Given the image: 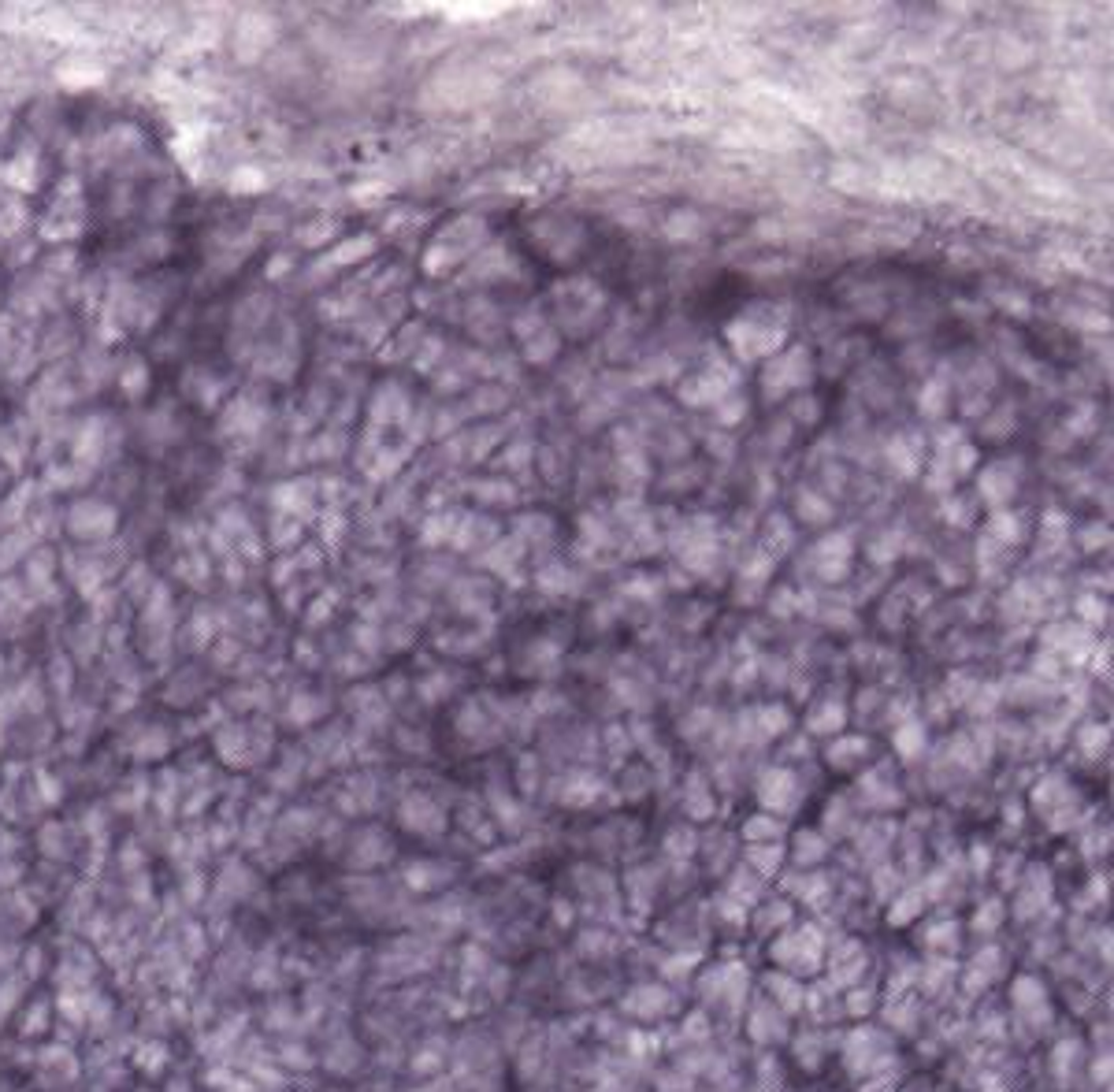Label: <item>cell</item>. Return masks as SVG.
<instances>
[{"instance_id": "6da1fadb", "label": "cell", "mask_w": 1114, "mask_h": 1092, "mask_svg": "<svg viewBox=\"0 0 1114 1092\" xmlns=\"http://www.w3.org/2000/svg\"><path fill=\"white\" fill-rule=\"evenodd\" d=\"M825 948H829V940H825V933L814 926V922L787 926L773 936L769 963H777V970H784V974L807 981V977H814L825 966Z\"/></svg>"}, {"instance_id": "7a4b0ae2", "label": "cell", "mask_w": 1114, "mask_h": 1092, "mask_svg": "<svg viewBox=\"0 0 1114 1092\" xmlns=\"http://www.w3.org/2000/svg\"><path fill=\"white\" fill-rule=\"evenodd\" d=\"M803 799H807V788H803V781H799L795 769H787V765H773V769L761 773L758 803L765 814L784 818V814H791V810L799 807Z\"/></svg>"}, {"instance_id": "3957f363", "label": "cell", "mask_w": 1114, "mask_h": 1092, "mask_svg": "<svg viewBox=\"0 0 1114 1092\" xmlns=\"http://www.w3.org/2000/svg\"><path fill=\"white\" fill-rule=\"evenodd\" d=\"M807 383H810V354L795 346L791 354L773 357V364L765 368L761 387H765V398H784V394H791V390H803Z\"/></svg>"}, {"instance_id": "277c9868", "label": "cell", "mask_w": 1114, "mask_h": 1092, "mask_svg": "<svg viewBox=\"0 0 1114 1092\" xmlns=\"http://www.w3.org/2000/svg\"><path fill=\"white\" fill-rule=\"evenodd\" d=\"M116 521L119 513L108 505V502H78L71 513H68V528H71V535H78V539H108L112 532H116Z\"/></svg>"}, {"instance_id": "5b68a950", "label": "cell", "mask_w": 1114, "mask_h": 1092, "mask_svg": "<svg viewBox=\"0 0 1114 1092\" xmlns=\"http://www.w3.org/2000/svg\"><path fill=\"white\" fill-rule=\"evenodd\" d=\"M787 1015H784L781 1007H773L769 999H758L755 1007H751V1015H747V1033L758 1041V1045H777V1041H784V1033H787Z\"/></svg>"}, {"instance_id": "8992f818", "label": "cell", "mask_w": 1114, "mask_h": 1092, "mask_svg": "<svg viewBox=\"0 0 1114 1092\" xmlns=\"http://www.w3.org/2000/svg\"><path fill=\"white\" fill-rule=\"evenodd\" d=\"M765 992H769V1003L781 1007L784 1015H803V996H807V985L799 977L784 974V970H769L765 974Z\"/></svg>"}, {"instance_id": "52a82bcc", "label": "cell", "mask_w": 1114, "mask_h": 1092, "mask_svg": "<svg viewBox=\"0 0 1114 1092\" xmlns=\"http://www.w3.org/2000/svg\"><path fill=\"white\" fill-rule=\"evenodd\" d=\"M751 926H755V933L758 936H777L781 929L795 926V903L787 900V896H777V900H761V906L751 914Z\"/></svg>"}, {"instance_id": "ba28073f", "label": "cell", "mask_w": 1114, "mask_h": 1092, "mask_svg": "<svg viewBox=\"0 0 1114 1092\" xmlns=\"http://www.w3.org/2000/svg\"><path fill=\"white\" fill-rule=\"evenodd\" d=\"M784 862H787L784 844H747V855H743V866L761 880L781 877Z\"/></svg>"}, {"instance_id": "9c48e42d", "label": "cell", "mask_w": 1114, "mask_h": 1092, "mask_svg": "<svg viewBox=\"0 0 1114 1092\" xmlns=\"http://www.w3.org/2000/svg\"><path fill=\"white\" fill-rule=\"evenodd\" d=\"M829 855H832V848H829V836H825V832L803 829L799 836H795V848H791V862H795V870H817Z\"/></svg>"}, {"instance_id": "30bf717a", "label": "cell", "mask_w": 1114, "mask_h": 1092, "mask_svg": "<svg viewBox=\"0 0 1114 1092\" xmlns=\"http://www.w3.org/2000/svg\"><path fill=\"white\" fill-rule=\"evenodd\" d=\"M925 892L922 884H902L900 892L888 900V926H910V922H918L925 910Z\"/></svg>"}, {"instance_id": "8fae6325", "label": "cell", "mask_w": 1114, "mask_h": 1092, "mask_svg": "<svg viewBox=\"0 0 1114 1092\" xmlns=\"http://www.w3.org/2000/svg\"><path fill=\"white\" fill-rule=\"evenodd\" d=\"M628 1011L640 1015V1019H662L672 1011V992L665 985H640L632 996H628Z\"/></svg>"}, {"instance_id": "7c38bea8", "label": "cell", "mask_w": 1114, "mask_h": 1092, "mask_svg": "<svg viewBox=\"0 0 1114 1092\" xmlns=\"http://www.w3.org/2000/svg\"><path fill=\"white\" fill-rule=\"evenodd\" d=\"M784 832H787L784 818H777V814H765V810L751 814V818L739 825V836H743L747 844H781Z\"/></svg>"}, {"instance_id": "4fadbf2b", "label": "cell", "mask_w": 1114, "mask_h": 1092, "mask_svg": "<svg viewBox=\"0 0 1114 1092\" xmlns=\"http://www.w3.org/2000/svg\"><path fill=\"white\" fill-rule=\"evenodd\" d=\"M981 495H985V502L988 505H1007V502L1014 499V475H1011V469L1007 465H992V469H985L981 473Z\"/></svg>"}, {"instance_id": "5bb4252c", "label": "cell", "mask_w": 1114, "mask_h": 1092, "mask_svg": "<svg viewBox=\"0 0 1114 1092\" xmlns=\"http://www.w3.org/2000/svg\"><path fill=\"white\" fill-rule=\"evenodd\" d=\"M958 940H962V926L958 922H951V918H940V922H928L925 926V951L928 955H948L958 948Z\"/></svg>"}, {"instance_id": "9a60e30c", "label": "cell", "mask_w": 1114, "mask_h": 1092, "mask_svg": "<svg viewBox=\"0 0 1114 1092\" xmlns=\"http://www.w3.org/2000/svg\"><path fill=\"white\" fill-rule=\"evenodd\" d=\"M725 896H732L735 903H743V906L751 910V903L765 896V880L755 877L747 866H735L732 874H728V884H725Z\"/></svg>"}, {"instance_id": "2e32d148", "label": "cell", "mask_w": 1114, "mask_h": 1092, "mask_svg": "<svg viewBox=\"0 0 1114 1092\" xmlns=\"http://www.w3.org/2000/svg\"><path fill=\"white\" fill-rule=\"evenodd\" d=\"M892 747L900 751V759L914 762L925 751V721L922 717H906L896 725V736H892Z\"/></svg>"}, {"instance_id": "e0dca14e", "label": "cell", "mask_w": 1114, "mask_h": 1092, "mask_svg": "<svg viewBox=\"0 0 1114 1092\" xmlns=\"http://www.w3.org/2000/svg\"><path fill=\"white\" fill-rule=\"evenodd\" d=\"M866 751H870V739L862 736H840L829 743V765L832 769H854V765H862V759H866Z\"/></svg>"}, {"instance_id": "ac0fdd59", "label": "cell", "mask_w": 1114, "mask_h": 1092, "mask_svg": "<svg viewBox=\"0 0 1114 1092\" xmlns=\"http://www.w3.org/2000/svg\"><path fill=\"white\" fill-rule=\"evenodd\" d=\"M825 1051H829V1041L817 1033V1029H807L799 1041H795V1059H799V1067L807 1070H817L821 1063H825Z\"/></svg>"}, {"instance_id": "d6986e66", "label": "cell", "mask_w": 1114, "mask_h": 1092, "mask_svg": "<svg viewBox=\"0 0 1114 1092\" xmlns=\"http://www.w3.org/2000/svg\"><path fill=\"white\" fill-rule=\"evenodd\" d=\"M877 999L880 996L873 989H862V985L840 992V1003H843V1015H847V1019H870V1015L877 1011Z\"/></svg>"}, {"instance_id": "ffe728a7", "label": "cell", "mask_w": 1114, "mask_h": 1092, "mask_svg": "<svg viewBox=\"0 0 1114 1092\" xmlns=\"http://www.w3.org/2000/svg\"><path fill=\"white\" fill-rule=\"evenodd\" d=\"M825 710H814L807 721V729L814 733V736H832V733H840L843 729V721H847V713H843V706L840 703H821Z\"/></svg>"}, {"instance_id": "44dd1931", "label": "cell", "mask_w": 1114, "mask_h": 1092, "mask_svg": "<svg viewBox=\"0 0 1114 1092\" xmlns=\"http://www.w3.org/2000/svg\"><path fill=\"white\" fill-rule=\"evenodd\" d=\"M988 535H992L996 543L1011 546V543H1018L1025 532H1021V521L1011 513V509H996L992 521H988Z\"/></svg>"}, {"instance_id": "7402d4cb", "label": "cell", "mask_w": 1114, "mask_h": 1092, "mask_svg": "<svg viewBox=\"0 0 1114 1092\" xmlns=\"http://www.w3.org/2000/svg\"><path fill=\"white\" fill-rule=\"evenodd\" d=\"M918 409H922V417H940V413L948 409V383L944 380L925 383L922 394H918Z\"/></svg>"}, {"instance_id": "603a6c76", "label": "cell", "mask_w": 1114, "mask_h": 1092, "mask_svg": "<svg viewBox=\"0 0 1114 1092\" xmlns=\"http://www.w3.org/2000/svg\"><path fill=\"white\" fill-rule=\"evenodd\" d=\"M1003 910H1007V906H1003V900H985L981 906H977L973 929H977V933H985V936H988V933H996V929L1003 926Z\"/></svg>"}, {"instance_id": "cb8c5ba5", "label": "cell", "mask_w": 1114, "mask_h": 1092, "mask_svg": "<svg viewBox=\"0 0 1114 1092\" xmlns=\"http://www.w3.org/2000/svg\"><path fill=\"white\" fill-rule=\"evenodd\" d=\"M372 249H376V242H372V238H350V242H342V245L334 249L331 261L334 264H354V261H360V257H368Z\"/></svg>"}, {"instance_id": "d4e9b609", "label": "cell", "mask_w": 1114, "mask_h": 1092, "mask_svg": "<svg viewBox=\"0 0 1114 1092\" xmlns=\"http://www.w3.org/2000/svg\"><path fill=\"white\" fill-rule=\"evenodd\" d=\"M1077 747H1081L1089 759H1096V755L1107 747V725H1085L1081 736H1077Z\"/></svg>"}, {"instance_id": "484cf974", "label": "cell", "mask_w": 1114, "mask_h": 1092, "mask_svg": "<svg viewBox=\"0 0 1114 1092\" xmlns=\"http://www.w3.org/2000/svg\"><path fill=\"white\" fill-rule=\"evenodd\" d=\"M695 848H699V836H695V832H672V836H669V844H665V851H669V855L672 858H691L695 855Z\"/></svg>"}, {"instance_id": "4316f807", "label": "cell", "mask_w": 1114, "mask_h": 1092, "mask_svg": "<svg viewBox=\"0 0 1114 1092\" xmlns=\"http://www.w3.org/2000/svg\"><path fill=\"white\" fill-rule=\"evenodd\" d=\"M23 223H26L23 205H4V209H0V235H4V238L19 235V231H23Z\"/></svg>"}, {"instance_id": "83f0119b", "label": "cell", "mask_w": 1114, "mask_h": 1092, "mask_svg": "<svg viewBox=\"0 0 1114 1092\" xmlns=\"http://www.w3.org/2000/svg\"><path fill=\"white\" fill-rule=\"evenodd\" d=\"M758 721H761V729H765V733H773V736H781L784 729L791 725V717H787V713H784L781 706H777V710L761 706V710H758Z\"/></svg>"}, {"instance_id": "f1b7e54d", "label": "cell", "mask_w": 1114, "mask_h": 1092, "mask_svg": "<svg viewBox=\"0 0 1114 1092\" xmlns=\"http://www.w3.org/2000/svg\"><path fill=\"white\" fill-rule=\"evenodd\" d=\"M145 368L142 364H138V360H134V364H130V372H127V376H123V380H119V387H123V390H127V394H130V398H138V394H142L145 390Z\"/></svg>"}, {"instance_id": "f546056e", "label": "cell", "mask_w": 1114, "mask_h": 1092, "mask_svg": "<svg viewBox=\"0 0 1114 1092\" xmlns=\"http://www.w3.org/2000/svg\"><path fill=\"white\" fill-rule=\"evenodd\" d=\"M331 231H334V223H324V219H320V223H312V227H308V235H301V242H308V245H320L324 238H331Z\"/></svg>"}, {"instance_id": "4dcf8cb0", "label": "cell", "mask_w": 1114, "mask_h": 1092, "mask_svg": "<svg viewBox=\"0 0 1114 1092\" xmlns=\"http://www.w3.org/2000/svg\"><path fill=\"white\" fill-rule=\"evenodd\" d=\"M357 205H376L372 197H386V187H354Z\"/></svg>"}, {"instance_id": "1f68e13d", "label": "cell", "mask_w": 1114, "mask_h": 1092, "mask_svg": "<svg viewBox=\"0 0 1114 1092\" xmlns=\"http://www.w3.org/2000/svg\"><path fill=\"white\" fill-rule=\"evenodd\" d=\"M264 179L261 175H245V179H235V190L242 187V190H253V187H261Z\"/></svg>"}]
</instances>
